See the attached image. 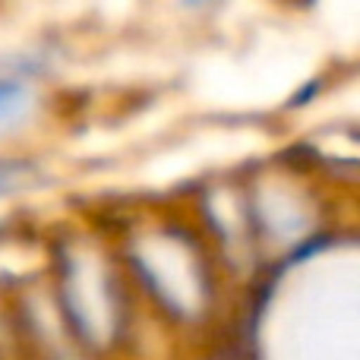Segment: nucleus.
I'll list each match as a JSON object with an SVG mask.
<instances>
[{"instance_id": "1", "label": "nucleus", "mask_w": 360, "mask_h": 360, "mask_svg": "<svg viewBox=\"0 0 360 360\" xmlns=\"http://www.w3.org/2000/svg\"><path fill=\"white\" fill-rule=\"evenodd\" d=\"M32 108V92L19 82L0 79V136L6 130H13L16 124H22V117Z\"/></svg>"}, {"instance_id": "2", "label": "nucleus", "mask_w": 360, "mask_h": 360, "mask_svg": "<svg viewBox=\"0 0 360 360\" xmlns=\"http://www.w3.org/2000/svg\"><path fill=\"white\" fill-rule=\"evenodd\" d=\"M22 180H25V165L10 162V158H0V196L13 193Z\"/></svg>"}]
</instances>
